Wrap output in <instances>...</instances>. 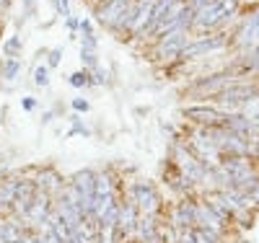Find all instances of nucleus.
Listing matches in <instances>:
<instances>
[{
    "label": "nucleus",
    "instance_id": "f257e3e1",
    "mask_svg": "<svg viewBox=\"0 0 259 243\" xmlns=\"http://www.w3.org/2000/svg\"><path fill=\"white\" fill-rule=\"evenodd\" d=\"M233 11H236V0H207L202 8L194 11L192 24L197 29H212L223 24L226 18H231Z\"/></svg>",
    "mask_w": 259,
    "mask_h": 243
},
{
    "label": "nucleus",
    "instance_id": "f03ea898",
    "mask_svg": "<svg viewBox=\"0 0 259 243\" xmlns=\"http://www.w3.org/2000/svg\"><path fill=\"white\" fill-rule=\"evenodd\" d=\"M174 161H177V168H179V173L184 176V179L189 181V184H197V181H205V176H207V171H205V163L194 156L192 150H187L184 145H177L174 148Z\"/></svg>",
    "mask_w": 259,
    "mask_h": 243
},
{
    "label": "nucleus",
    "instance_id": "7ed1b4c3",
    "mask_svg": "<svg viewBox=\"0 0 259 243\" xmlns=\"http://www.w3.org/2000/svg\"><path fill=\"white\" fill-rule=\"evenodd\" d=\"M130 202L138 207V212H143L148 217H153L161 207V200H158L153 184H148V181H135L133 184V189H130Z\"/></svg>",
    "mask_w": 259,
    "mask_h": 243
},
{
    "label": "nucleus",
    "instance_id": "20e7f679",
    "mask_svg": "<svg viewBox=\"0 0 259 243\" xmlns=\"http://www.w3.org/2000/svg\"><path fill=\"white\" fill-rule=\"evenodd\" d=\"M127 11H130V0H106L96 11V18L106 26H124Z\"/></svg>",
    "mask_w": 259,
    "mask_h": 243
},
{
    "label": "nucleus",
    "instance_id": "39448f33",
    "mask_svg": "<svg viewBox=\"0 0 259 243\" xmlns=\"http://www.w3.org/2000/svg\"><path fill=\"white\" fill-rule=\"evenodd\" d=\"M197 225V202H179L174 207V212H171V228L177 230H187V228H194Z\"/></svg>",
    "mask_w": 259,
    "mask_h": 243
},
{
    "label": "nucleus",
    "instance_id": "423d86ee",
    "mask_svg": "<svg viewBox=\"0 0 259 243\" xmlns=\"http://www.w3.org/2000/svg\"><path fill=\"white\" fill-rule=\"evenodd\" d=\"M150 11H153V3H150V0H138V3L127 11L124 26L133 29V31H145L148 18H150Z\"/></svg>",
    "mask_w": 259,
    "mask_h": 243
},
{
    "label": "nucleus",
    "instance_id": "0eeeda50",
    "mask_svg": "<svg viewBox=\"0 0 259 243\" xmlns=\"http://www.w3.org/2000/svg\"><path fill=\"white\" fill-rule=\"evenodd\" d=\"M223 225H226V217L215 212L207 200L205 202H197V228H207V230H215V233L221 235Z\"/></svg>",
    "mask_w": 259,
    "mask_h": 243
},
{
    "label": "nucleus",
    "instance_id": "6e6552de",
    "mask_svg": "<svg viewBox=\"0 0 259 243\" xmlns=\"http://www.w3.org/2000/svg\"><path fill=\"white\" fill-rule=\"evenodd\" d=\"M138 220H140V212L133 202H124L119 205V215H117V225H114V233L122 235V233H133L135 225H138Z\"/></svg>",
    "mask_w": 259,
    "mask_h": 243
},
{
    "label": "nucleus",
    "instance_id": "1a4fd4ad",
    "mask_svg": "<svg viewBox=\"0 0 259 243\" xmlns=\"http://www.w3.org/2000/svg\"><path fill=\"white\" fill-rule=\"evenodd\" d=\"M226 44V36H207V39H200V41H194V44H187L182 57H200L205 52H215V50H221Z\"/></svg>",
    "mask_w": 259,
    "mask_h": 243
},
{
    "label": "nucleus",
    "instance_id": "9d476101",
    "mask_svg": "<svg viewBox=\"0 0 259 243\" xmlns=\"http://www.w3.org/2000/svg\"><path fill=\"white\" fill-rule=\"evenodd\" d=\"M187 47V34L184 31H177V34H168L163 36V41L158 44V57H177L182 55Z\"/></svg>",
    "mask_w": 259,
    "mask_h": 243
},
{
    "label": "nucleus",
    "instance_id": "9b49d317",
    "mask_svg": "<svg viewBox=\"0 0 259 243\" xmlns=\"http://www.w3.org/2000/svg\"><path fill=\"white\" fill-rule=\"evenodd\" d=\"M184 114L194 122H200V124H207V127H215V124H221L226 119V117H221L218 112H215V109H205V106H192Z\"/></svg>",
    "mask_w": 259,
    "mask_h": 243
},
{
    "label": "nucleus",
    "instance_id": "f8f14e48",
    "mask_svg": "<svg viewBox=\"0 0 259 243\" xmlns=\"http://www.w3.org/2000/svg\"><path fill=\"white\" fill-rule=\"evenodd\" d=\"M254 96V88L251 85H231V88H226V91H221V104H246L249 99Z\"/></svg>",
    "mask_w": 259,
    "mask_h": 243
},
{
    "label": "nucleus",
    "instance_id": "ddd939ff",
    "mask_svg": "<svg viewBox=\"0 0 259 243\" xmlns=\"http://www.w3.org/2000/svg\"><path fill=\"white\" fill-rule=\"evenodd\" d=\"M36 186L41 189V191H47V194H52V191H57L60 194V189H62V181H60V176L55 173V171H41L39 173V181H36Z\"/></svg>",
    "mask_w": 259,
    "mask_h": 243
},
{
    "label": "nucleus",
    "instance_id": "4468645a",
    "mask_svg": "<svg viewBox=\"0 0 259 243\" xmlns=\"http://www.w3.org/2000/svg\"><path fill=\"white\" fill-rule=\"evenodd\" d=\"M16 191H18V181H16V179L0 181V205H13Z\"/></svg>",
    "mask_w": 259,
    "mask_h": 243
},
{
    "label": "nucleus",
    "instance_id": "2eb2a0df",
    "mask_svg": "<svg viewBox=\"0 0 259 243\" xmlns=\"http://www.w3.org/2000/svg\"><path fill=\"white\" fill-rule=\"evenodd\" d=\"M94 194H96V197H109V194H112V179H109V173H99V176H96Z\"/></svg>",
    "mask_w": 259,
    "mask_h": 243
},
{
    "label": "nucleus",
    "instance_id": "dca6fc26",
    "mask_svg": "<svg viewBox=\"0 0 259 243\" xmlns=\"http://www.w3.org/2000/svg\"><path fill=\"white\" fill-rule=\"evenodd\" d=\"M18 73H21V60H16V57L11 60V57H8L6 65H3V78H6V80H13Z\"/></svg>",
    "mask_w": 259,
    "mask_h": 243
},
{
    "label": "nucleus",
    "instance_id": "f3484780",
    "mask_svg": "<svg viewBox=\"0 0 259 243\" xmlns=\"http://www.w3.org/2000/svg\"><path fill=\"white\" fill-rule=\"evenodd\" d=\"M50 83V68L47 65H36L34 68V85H47Z\"/></svg>",
    "mask_w": 259,
    "mask_h": 243
},
{
    "label": "nucleus",
    "instance_id": "a211bd4d",
    "mask_svg": "<svg viewBox=\"0 0 259 243\" xmlns=\"http://www.w3.org/2000/svg\"><path fill=\"white\" fill-rule=\"evenodd\" d=\"M3 52L13 60V55H18V52H21V36H11V39L3 44Z\"/></svg>",
    "mask_w": 259,
    "mask_h": 243
},
{
    "label": "nucleus",
    "instance_id": "6ab92c4d",
    "mask_svg": "<svg viewBox=\"0 0 259 243\" xmlns=\"http://www.w3.org/2000/svg\"><path fill=\"white\" fill-rule=\"evenodd\" d=\"M70 85H73V88H83V85H89V73H85V70L73 73V75H70Z\"/></svg>",
    "mask_w": 259,
    "mask_h": 243
},
{
    "label": "nucleus",
    "instance_id": "aec40b11",
    "mask_svg": "<svg viewBox=\"0 0 259 243\" xmlns=\"http://www.w3.org/2000/svg\"><path fill=\"white\" fill-rule=\"evenodd\" d=\"M246 197H249V202H251V205H256V207H259V181H256V184H251V186L246 189Z\"/></svg>",
    "mask_w": 259,
    "mask_h": 243
},
{
    "label": "nucleus",
    "instance_id": "412c9836",
    "mask_svg": "<svg viewBox=\"0 0 259 243\" xmlns=\"http://www.w3.org/2000/svg\"><path fill=\"white\" fill-rule=\"evenodd\" d=\"M55 8L62 18H70V6H68V0H55Z\"/></svg>",
    "mask_w": 259,
    "mask_h": 243
},
{
    "label": "nucleus",
    "instance_id": "4be33fe9",
    "mask_svg": "<svg viewBox=\"0 0 259 243\" xmlns=\"http://www.w3.org/2000/svg\"><path fill=\"white\" fill-rule=\"evenodd\" d=\"M80 60H83L85 65H89V68H96V65H99L96 52H83V50H80Z\"/></svg>",
    "mask_w": 259,
    "mask_h": 243
},
{
    "label": "nucleus",
    "instance_id": "5701e85b",
    "mask_svg": "<svg viewBox=\"0 0 259 243\" xmlns=\"http://www.w3.org/2000/svg\"><path fill=\"white\" fill-rule=\"evenodd\" d=\"M60 60H62V50H52V52H50V60H47V65H50V68H57V65H60Z\"/></svg>",
    "mask_w": 259,
    "mask_h": 243
},
{
    "label": "nucleus",
    "instance_id": "b1692460",
    "mask_svg": "<svg viewBox=\"0 0 259 243\" xmlns=\"http://www.w3.org/2000/svg\"><path fill=\"white\" fill-rule=\"evenodd\" d=\"M73 109L75 112H89V101L85 99H73Z\"/></svg>",
    "mask_w": 259,
    "mask_h": 243
},
{
    "label": "nucleus",
    "instance_id": "393cba45",
    "mask_svg": "<svg viewBox=\"0 0 259 243\" xmlns=\"http://www.w3.org/2000/svg\"><path fill=\"white\" fill-rule=\"evenodd\" d=\"M34 106H36V101H34L31 96H29V99H24V109H26V112H31Z\"/></svg>",
    "mask_w": 259,
    "mask_h": 243
},
{
    "label": "nucleus",
    "instance_id": "a878e982",
    "mask_svg": "<svg viewBox=\"0 0 259 243\" xmlns=\"http://www.w3.org/2000/svg\"><path fill=\"white\" fill-rule=\"evenodd\" d=\"M24 3H26V13L31 16L34 13V0H24Z\"/></svg>",
    "mask_w": 259,
    "mask_h": 243
},
{
    "label": "nucleus",
    "instance_id": "bb28decb",
    "mask_svg": "<svg viewBox=\"0 0 259 243\" xmlns=\"http://www.w3.org/2000/svg\"><path fill=\"white\" fill-rule=\"evenodd\" d=\"M8 3H11V0H0V8H6Z\"/></svg>",
    "mask_w": 259,
    "mask_h": 243
},
{
    "label": "nucleus",
    "instance_id": "cd10ccee",
    "mask_svg": "<svg viewBox=\"0 0 259 243\" xmlns=\"http://www.w3.org/2000/svg\"><path fill=\"white\" fill-rule=\"evenodd\" d=\"M143 243H161L158 238H150V240H143Z\"/></svg>",
    "mask_w": 259,
    "mask_h": 243
},
{
    "label": "nucleus",
    "instance_id": "c85d7f7f",
    "mask_svg": "<svg viewBox=\"0 0 259 243\" xmlns=\"http://www.w3.org/2000/svg\"><path fill=\"white\" fill-rule=\"evenodd\" d=\"M251 122H254V124H259V114H256V117H254V119H251Z\"/></svg>",
    "mask_w": 259,
    "mask_h": 243
}]
</instances>
